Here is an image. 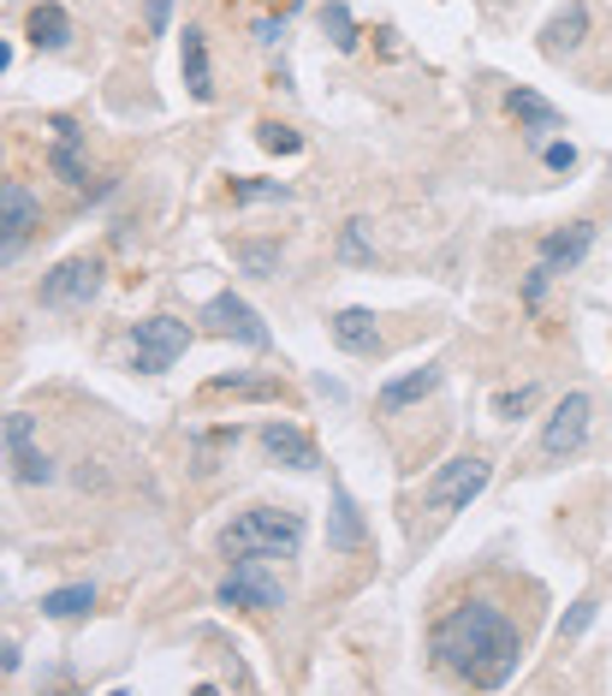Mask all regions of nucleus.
<instances>
[{"mask_svg": "<svg viewBox=\"0 0 612 696\" xmlns=\"http://www.w3.org/2000/svg\"><path fill=\"white\" fill-rule=\"evenodd\" d=\"M428 649L446 673H458L482 690H500L523 660V637H517V625L500 601H458L434 619Z\"/></svg>", "mask_w": 612, "mask_h": 696, "instance_id": "nucleus-1", "label": "nucleus"}, {"mask_svg": "<svg viewBox=\"0 0 612 696\" xmlns=\"http://www.w3.org/2000/svg\"><path fill=\"white\" fill-rule=\"evenodd\" d=\"M297 548H304V518L286 507H244L220 530L226 560H292Z\"/></svg>", "mask_w": 612, "mask_h": 696, "instance_id": "nucleus-2", "label": "nucleus"}, {"mask_svg": "<svg viewBox=\"0 0 612 696\" xmlns=\"http://www.w3.org/2000/svg\"><path fill=\"white\" fill-rule=\"evenodd\" d=\"M589 245H594V226L589 220H571V226H559V233L541 238V256H535L530 281H523V304H541L547 281H553V274H571L589 256Z\"/></svg>", "mask_w": 612, "mask_h": 696, "instance_id": "nucleus-3", "label": "nucleus"}, {"mask_svg": "<svg viewBox=\"0 0 612 696\" xmlns=\"http://www.w3.org/2000/svg\"><path fill=\"white\" fill-rule=\"evenodd\" d=\"M190 352V327L179 316H149L131 327V370L137 375H167Z\"/></svg>", "mask_w": 612, "mask_h": 696, "instance_id": "nucleus-4", "label": "nucleus"}, {"mask_svg": "<svg viewBox=\"0 0 612 696\" xmlns=\"http://www.w3.org/2000/svg\"><path fill=\"white\" fill-rule=\"evenodd\" d=\"M487 477H494V464H487L482 452H464V459H452V464H441V471L428 477L423 507H434V512H458V507H470V500L487 489Z\"/></svg>", "mask_w": 612, "mask_h": 696, "instance_id": "nucleus-5", "label": "nucleus"}, {"mask_svg": "<svg viewBox=\"0 0 612 696\" xmlns=\"http://www.w3.org/2000/svg\"><path fill=\"white\" fill-rule=\"evenodd\" d=\"M220 601L244 607V614H279L286 607V584L268 571V560H233V571L220 584Z\"/></svg>", "mask_w": 612, "mask_h": 696, "instance_id": "nucleus-6", "label": "nucleus"}, {"mask_svg": "<svg viewBox=\"0 0 612 696\" xmlns=\"http://www.w3.org/2000/svg\"><path fill=\"white\" fill-rule=\"evenodd\" d=\"M203 322L215 327V334H226V340H238V345H250V352H268L274 345V334H268V322L256 316L250 304L238 298V292H215V298L203 304Z\"/></svg>", "mask_w": 612, "mask_h": 696, "instance_id": "nucleus-7", "label": "nucleus"}, {"mask_svg": "<svg viewBox=\"0 0 612 696\" xmlns=\"http://www.w3.org/2000/svg\"><path fill=\"white\" fill-rule=\"evenodd\" d=\"M96 292H101L96 256H66V263H55V274H42V304H55V310H78V304H90Z\"/></svg>", "mask_w": 612, "mask_h": 696, "instance_id": "nucleus-8", "label": "nucleus"}, {"mask_svg": "<svg viewBox=\"0 0 612 696\" xmlns=\"http://www.w3.org/2000/svg\"><path fill=\"white\" fill-rule=\"evenodd\" d=\"M37 197H30L24 185H12V179H0V263H12L24 245H30V233H37Z\"/></svg>", "mask_w": 612, "mask_h": 696, "instance_id": "nucleus-9", "label": "nucleus"}, {"mask_svg": "<svg viewBox=\"0 0 612 696\" xmlns=\"http://www.w3.org/2000/svg\"><path fill=\"white\" fill-rule=\"evenodd\" d=\"M589 393H565L553 405V416H547V429H541V452L547 459H565V452H576L583 447V434H589Z\"/></svg>", "mask_w": 612, "mask_h": 696, "instance_id": "nucleus-10", "label": "nucleus"}, {"mask_svg": "<svg viewBox=\"0 0 612 696\" xmlns=\"http://www.w3.org/2000/svg\"><path fill=\"white\" fill-rule=\"evenodd\" d=\"M0 441H7V452H12V471H19V482H48V477H55L48 452L37 447V423H30L24 411H12L7 423H0Z\"/></svg>", "mask_w": 612, "mask_h": 696, "instance_id": "nucleus-11", "label": "nucleus"}, {"mask_svg": "<svg viewBox=\"0 0 612 696\" xmlns=\"http://www.w3.org/2000/svg\"><path fill=\"white\" fill-rule=\"evenodd\" d=\"M256 441H261V452H268L274 464H286V471H322V452H316V441H309L297 423H261L256 429Z\"/></svg>", "mask_w": 612, "mask_h": 696, "instance_id": "nucleus-12", "label": "nucleus"}, {"mask_svg": "<svg viewBox=\"0 0 612 696\" xmlns=\"http://www.w3.org/2000/svg\"><path fill=\"white\" fill-rule=\"evenodd\" d=\"M334 345L339 352H352V357H375L381 352V322H375V310H334Z\"/></svg>", "mask_w": 612, "mask_h": 696, "instance_id": "nucleus-13", "label": "nucleus"}, {"mask_svg": "<svg viewBox=\"0 0 612 696\" xmlns=\"http://www.w3.org/2000/svg\"><path fill=\"white\" fill-rule=\"evenodd\" d=\"M327 548H334V553H363V548H369V525H363L352 489H334V512H327Z\"/></svg>", "mask_w": 612, "mask_h": 696, "instance_id": "nucleus-14", "label": "nucleus"}, {"mask_svg": "<svg viewBox=\"0 0 612 696\" xmlns=\"http://www.w3.org/2000/svg\"><path fill=\"white\" fill-rule=\"evenodd\" d=\"M179 72H185V90L197 101H215V72H208V37L197 24H185L179 37Z\"/></svg>", "mask_w": 612, "mask_h": 696, "instance_id": "nucleus-15", "label": "nucleus"}, {"mask_svg": "<svg viewBox=\"0 0 612 696\" xmlns=\"http://www.w3.org/2000/svg\"><path fill=\"white\" fill-rule=\"evenodd\" d=\"M48 167H55L72 190L90 185V167H83V155H78V126L72 119H55V155H48Z\"/></svg>", "mask_w": 612, "mask_h": 696, "instance_id": "nucleus-16", "label": "nucleus"}, {"mask_svg": "<svg viewBox=\"0 0 612 696\" xmlns=\"http://www.w3.org/2000/svg\"><path fill=\"white\" fill-rule=\"evenodd\" d=\"M434 388H441V363H423V370H411V375H398V381L381 388V411H405L416 399H428Z\"/></svg>", "mask_w": 612, "mask_h": 696, "instance_id": "nucleus-17", "label": "nucleus"}, {"mask_svg": "<svg viewBox=\"0 0 612 696\" xmlns=\"http://www.w3.org/2000/svg\"><path fill=\"white\" fill-rule=\"evenodd\" d=\"M24 30H30V42H37L42 55H60V48L72 42V19H66V7H55V0H42Z\"/></svg>", "mask_w": 612, "mask_h": 696, "instance_id": "nucleus-18", "label": "nucleus"}, {"mask_svg": "<svg viewBox=\"0 0 612 696\" xmlns=\"http://www.w3.org/2000/svg\"><path fill=\"white\" fill-rule=\"evenodd\" d=\"M505 114H512V119H517V126L530 131V137H541V131H559V108H553V101H541L535 90H512V96H505Z\"/></svg>", "mask_w": 612, "mask_h": 696, "instance_id": "nucleus-19", "label": "nucleus"}, {"mask_svg": "<svg viewBox=\"0 0 612 696\" xmlns=\"http://www.w3.org/2000/svg\"><path fill=\"white\" fill-rule=\"evenodd\" d=\"M541 37H547V42H541L547 55H565V48H576V42L589 37V7H583V0H571V7L559 12V19L541 30Z\"/></svg>", "mask_w": 612, "mask_h": 696, "instance_id": "nucleus-20", "label": "nucleus"}, {"mask_svg": "<svg viewBox=\"0 0 612 696\" xmlns=\"http://www.w3.org/2000/svg\"><path fill=\"white\" fill-rule=\"evenodd\" d=\"M96 607V589L90 584H66V589H55V596H42V614L48 619H83Z\"/></svg>", "mask_w": 612, "mask_h": 696, "instance_id": "nucleus-21", "label": "nucleus"}, {"mask_svg": "<svg viewBox=\"0 0 612 696\" xmlns=\"http://www.w3.org/2000/svg\"><path fill=\"white\" fill-rule=\"evenodd\" d=\"M220 393H233V399H279V381H250V375H215V381H208V399H220Z\"/></svg>", "mask_w": 612, "mask_h": 696, "instance_id": "nucleus-22", "label": "nucleus"}, {"mask_svg": "<svg viewBox=\"0 0 612 696\" xmlns=\"http://www.w3.org/2000/svg\"><path fill=\"white\" fill-rule=\"evenodd\" d=\"M322 24H327V37H334L339 55H357V24H352V12H345V0H327Z\"/></svg>", "mask_w": 612, "mask_h": 696, "instance_id": "nucleus-23", "label": "nucleus"}, {"mask_svg": "<svg viewBox=\"0 0 612 696\" xmlns=\"http://www.w3.org/2000/svg\"><path fill=\"white\" fill-rule=\"evenodd\" d=\"M233 197L238 203H286L292 185H279V179H233Z\"/></svg>", "mask_w": 612, "mask_h": 696, "instance_id": "nucleus-24", "label": "nucleus"}, {"mask_svg": "<svg viewBox=\"0 0 612 696\" xmlns=\"http://www.w3.org/2000/svg\"><path fill=\"white\" fill-rule=\"evenodd\" d=\"M233 256L256 274V281H274V274H279V245H238Z\"/></svg>", "mask_w": 612, "mask_h": 696, "instance_id": "nucleus-25", "label": "nucleus"}, {"mask_svg": "<svg viewBox=\"0 0 612 696\" xmlns=\"http://www.w3.org/2000/svg\"><path fill=\"white\" fill-rule=\"evenodd\" d=\"M256 144L274 149V155H297V149H304V137H297L292 126H274V119H261V126H256Z\"/></svg>", "mask_w": 612, "mask_h": 696, "instance_id": "nucleus-26", "label": "nucleus"}, {"mask_svg": "<svg viewBox=\"0 0 612 696\" xmlns=\"http://www.w3.org/2000/svg\"><path fill=\"white\" fill-rule=\"evenodd\" d=\"M594 625V596H583V601H571V614L559 619V643H576Z\"/></svg>", "mask_w": 612, "mask_h": 696, "instance_id": "nucleus-27", "label": "nucleus"}, {"mask_svg": "<svg viewBox=\"0 0 612 696\" xmlns=\"http://www.w3.org/2000/svg\"><path fill=\"white\" fill-rule=\"evenodd\" d=\"M541 399V388H512V393H500L494 399V416H505V423H512V416H523Z\"/></svg>", "mask_w": 612, "mask_h": 696, "instance_id": "nucleus-28", "label": "nucleus"}, {"mask_svg": "<svg viewBox=\"0 0 612 696\" xmlns=\"http://www.w3.org/2000/svg\"><path fill=\"white\" fill-rule=\"evenodd\" d=\"M345 256H352V263H375V251L363 245V220L345 226Z\"/></svg>", "mask_w": 612, "mask_h": 696, "instance_id": "nucleus-29", "label": "nucleus"}, {"mask_svg": "<svg viewBox=\"0 0 612 696\" xmlns=\"http://www.w3.org/2000/svg\"><path fill=\"white\" fill-rule=\"evenodd\" d=\"M172 19V0H144V24H149V37H161Z\"/></svg>", "mask_w": 612, "mask_h": 696, "instance_id": "nucleus-30", "label": "nucleus"}, {"mask_svg": "<svg viewBox=\"0 0 612 696\" xmlns=\"http://www.w3.org/2000/svg\"><path fill=\"white\" fill-rule=\"evenodd\" d=\"M547 167L553 173H571L576 167V144H547Z\"/></svg>", "mask_w": 612, "mask_h": 696, "instance_id": "nucleus-31", "label": "nucleus"}, {"mask_svg": "<svg viewBox=\"0 0 612 696\" xmlns=\"http://www.w3.org/2000/svg\"><path fill=\"white\" fill-rule=\"evenodd\" d=\"M279 37H286V24H279V19H256V42H279Z\"/></svg>", "mask_w": 612, "mask_h": 696, "instance_id": "nucleus-32", "label": "nucleus"}, {"mask_svg": "<svg viewBox=\"0 0 612 696\" xmlns=\"http://www.w3.org/2000/svg\"><path fill=\"white\" fill-rule=\"evenodd\" d=\"M7 66H12V48H7V42H0V72H7Z\"/></svg>", "mask_w": 612, "mask_h": 696, "instance_id": "nucleus-33", "label": "nucleus"}]
</instances>
